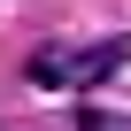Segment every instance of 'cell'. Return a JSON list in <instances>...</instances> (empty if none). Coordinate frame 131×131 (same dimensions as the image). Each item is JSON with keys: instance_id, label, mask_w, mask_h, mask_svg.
I'll use <instances>...</instances> for the list:
<instances>
[{"instance_id": "6da1fadb", "label": "cell", "mask_w": 131, "mask_h": 131, "mask_svg": "<svg viewBox=\"0 0 131 131\" xmlns=\"http://www.w3.org/2000/svg\"><path fill=\"white\" fill-rule=\"evenodd\" d=\"M131 62V39H100V46H39L31 62H23V77L31 85H100V77H116Z\"/></svg>"}]
</instances>
